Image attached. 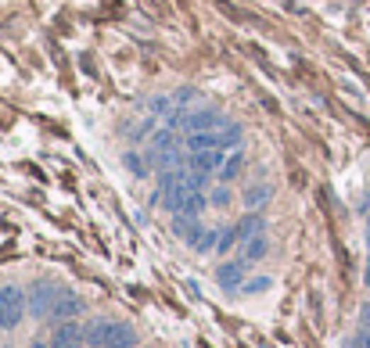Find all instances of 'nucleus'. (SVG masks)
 <instances>
[{"label": "nucleus", "mask_w": 370, "mask_h": 348, "mask_svg": "<svg viewBox=\"0 0 370 348\" xmlns=\"http://www.w3.org/2000/svg\"><path fill=\"white\" fill-rule=\"evenodd\" d=\"M180 147H176V130H162L155 140H151V147H147V162L155 165V169H173V165H180Z\"/></svg>", "instance_id": "obj_2"}, {"label": "nucleus", "mask_w": 370, "mask_h": 348, "mask_svg": "<svg viewBox=\"0 0 370 348\" xmlns=\"http://www.w3.org/2000/svg\"><path fill=\"white\" fill-rule=\"evenodd\" d=\"M241 169H245V151L234 147V151H227V162H223V169L216 172V176H220V184H234L241 176Z\"/></svg>", "instance_id": "obj_13"}, {"label": "nucleus", "mask_w": 370, "mask_h": 348, "mask_svg": "<svg viewBox=\"0 0 370 348\" xmlns=\"http://www.w3.org/2000/svg\"><path fill=\"white\" fill-rule=\"evenodd\" d=\"M26 316H29V295L22 291L18 284L0 287V327H4V330H15Z\"/></svg>", "instance_id": "obj_1"}, {"label": "nucleus", "mask_w": 370, "mask_h": 348, "mask_svg": "<svg viewBox=\"0 0 370 348\" xmlns=\"http://www.w3.org/2000/svg\"><path fill=\"white\" fill-rule=\"evenodd\" d=\"M270 252V241H267V234H259V237H252V241H245L241 245V255L248 259V262H259L262 255Z\"/></svg>", "instance_id": "obj_15"}, {"label": "nucleus", "mask_w": 370, "mask_h": 348, "mask_svg": "<svg viewBox=\"0 0 370 348\" xmlns=\"http://www.w3.org/2000/svg\"><path fill=\"white\" fill-rule=\"evenodd\" d=\"M363 323L370 327V305H363Z\"/></svg>", "instance_id": "obj_22"}, {"label": "nucleus", "mask_w": 370, "mask_h": 348, "mask_svg": "<svg viewBox=\"0 0 370 348\" xmlns=\"http://www.w3.org/2000/svg\"><path fill=\"white\" fill-rule=\"evenodd\" d=\"M187 245L198 252V255H208V252H216V245H220V230L216 226H194V234L187 237Z\"/></svg>", "instance_id": "obj_9"}, {"label": "nucleus", "mask_w": 370, "mask_h": 348, "mask_svg": "<svg viewBox=\"0 0 370 348\" xmlns=\"http://www.w3.org/2000/svg\"><path fill=\"white\" fill-rule=\"evenodd\" d=\"M50 348H86L83 341V327L76 320H65L55 327V334H50Z\"/></svg>", "instance_id": "obj_6"}, {"label": "nucleus", "mask_w": 370, "mask_h": 348, "mask_svg": "<svg viewBox=\"0 0 370 348\" xmlns=\"http://www.w3.org/2000/svg\"><path fill=\"white\" fill-rule=\"evenodd\" d=\"M366 287H370V259H366Z\"/></svg>", "instance_id": "obj_23"}, {"label": "nucleus", "mask_w": 370, "mask_h": 348, "mask_svg": "<svg viewBox=\"0 0 370 348\" xmlns=\"http://www.w3.org/2000/svg\"><path fill=\"white\" fill-rule=\"evenodd\" d=\"M234 241H237V226H223V230H220V245H216V252L227 255V252L234 248Z\"/></svg>", "instance_id": "obj_18"}, {"label": "nucleus", "mask_w": 370, "mask_h": 348, "mask_svg": "<svg viewBox=\"0 0 370 348\" xmlns=\"http://www.w3.org/2000/svg\"><path fill=\"white\" fill-rule=\"evenodd\" d=\"M270 284H274L270 276H252V280H245V284H241V291H245V295H262Z\"/></svg>", "instance_id": "obj_17"}, {"label": "nucleus", "mask_w": 370, "mask_h": 348, "mask_svg": "<svg viewBox=\"0 0 370 348\" xmlns=\"http://www.w3.org/2000/svg\"><path fill=\"white\" fill-rule=\"evenodd\" d=\"M352 348H370V327L363 323V330L352 337Z\"/></svg>", "instance_id": "obj_20"}, {"label": "nucleus", "mask_w": 370, "mask_h": 348, "mask_svg": "<svg viewBox=\"0 0 370 348\" xmlns=\"http://www.w3.org/2000/svg\"><path fill=\"white\" fill-rule=\"evenodd\" d=\"M108 348H137V330L119 320V323H116V334H112V341H108Z\"/></svg>", "instance_id": "obj_14"}, {"label": "nucleus", "mask_w": 370, "mask_h": 348, "mask_svg": "<svg viewBox=\"0 0 370 348\" xmlns=\"http://www.w3.org/2000/svg\"><path fill=\"white\" fill-rule=\"evenodd\" d=\"M116 323H119V320H94V323H86V327H83L86 348H108V341H112V334H116Z\"/></svg>", "instance_id": "obj_8"}, {"label": "nucleus", "mask_w": 370, "mask_h": 348, "mask_svg": "<svg viewBox=\"0 0 370 348\" xmlns=\"http://www.w3.org/2000/svg\"><path fill=\"white\" fill-rule=\"evenodd\" d=\"M0 334H4V327H0Z\"/></svg>", "instance_id": "obj_24"}, {"label": "nucleus", "mask_w": 370, "mask_h": 348, "mask_svg": "<svg viewBox=\"0 0 370 348\" xmlns=\"http://www.w3.org/2000/svg\"><path fill=\"white\" fill-rule=\"evenodd\" d=\"M248 269H252V262L245 255L241 259H227V262L216 266V284L223 287V291H241V284L248 280Z\"/></svg>", "instance_id": "obj_4"}, {"label": "nucleus", "mask_w": 370, "mask_h": 348, "mask_svg": "<svg viewBox=\"0 0 370 348\" xmlns=\"http://www.w3.org/2000/svg\"><path fill=\"white\" fill-rule=\"evenodd\" d=\"M259 234H267V219H262L259 212H245L237 219V245H245V241H252Z\"/></svg>", "instance_id": "obj_10"}, {"label": "nucleus", "mask_w": 370, "mask_h": 348, "mask_svg": "<svg viewBox=\"0 0 370 348\" xmlns=\"http://www.w3.org/2000/svg\"><path fill=\"white\" fill-rule=\"evenodd\" d=\"M123 162L133 169V176H147V169H144V162H140V155H137V151H126V155H123Z\"/></svg>", "instance_id": "obj_19"}, {"label": "nucleus", "mask_w": 370, "mask_h": 348, "mask_svg": "<svg viewBox=\"0 0 370 348\" xmlns=\"http://www.w3.org/2000/svg\"><path fill=\"white\" fill-rule=\"evenodd\" d=\"M184 147H187V155L191 151H213V147H223V140H220V130H201V133H187Z\"/></svg>", "instance_id": "obj_12"}, {"label": "nucleus", "mask_w": 370, "mask_h": 348, "mask_svg": "<svg viewBox=\"0 0 370 348\" xmlns=\"http://www.w3.org/2000/svg\"><path fill=\"white\" fill-rule=\"evenodd\" d=\"M58 295H62V287L55 280H36L33 291H29V316L33 320H50V309H55Z\"/></svg>", "instance_id": "obj_3"}, {"label": "nucleus", "mask_w": 370, "mask_h": 348, "mask_svg": "<svg viewBox=\"0 0 370 348\" xmlns=\"http://www.w3.org/2000/svg\"><path fill=\"white\" fill-rule=\"evenodd\" d=\"M29 348H50V341H40V337H33V344Z\"/></svg>", "instance_id": "obj_21"}, {"label": "nucleus", "mask_w": 370, "mask_h": 348, "mask_svg": "<svg viewBox=\"0 0 370 348\" xmlns=\"http://www.w3.org/2000/svg\"><path fill=\"white\" fill-rule=\"evenodd\" d=\"M223 162H227V151L223 147H213V151H191V158H187V165H191V172H220L223 169Z\"/></svg>", "instance_id": "obj_7"}, {"label": "nucleus", "mask_w": 370, "mask_h": 348, "mask_svg": "<svg viewBox=\"0 0 370 348\" xmlns=\"http://www.w3.org/2000/svg\"><path fill=\"white\" fill-rule=\"evenodd\" d=\"M86 309V302L76 295V291H69V287H62V295H58V302H55V309H50V323H65V320H76L79 313Z\"/></svg>", "instance_id": "obj_5"}, {"label": "nucleus", "mask_w": 370, "mask_h": 348, "mask_svg": "<svg viewBox=\"0 0 370 348\" xmlns=\"http://www.w3.org/2000/svg\"><path fill=\"white\" fill-rule=\"evenodd\" d=\"M270 198H274V187H270V184H262V180H255V184L245 191L241 205H245V212H259V208L267 205Z\"/></svg>", "instance_id": "obj_11"}, {"label": "nucleus", "mask_w": 370, "mask_h": 348, "mask_svg": "<svg viewBox=\"0 0 370 348\" xmlns=\"http://www.w3.org/2000/svg\"><path fill=\"white\" fill-rule=\"evenodd\" d=\"M208 201H213L216 208H230L234 205V191L223 184V187H213V194H208Z\"/></svg>", "instance_id": "obj_16"}]
</instances>
